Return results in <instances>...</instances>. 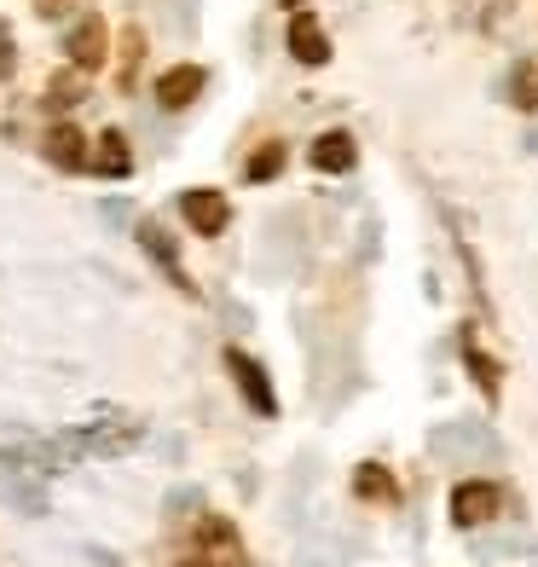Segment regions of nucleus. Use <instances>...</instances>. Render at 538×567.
Listing matches in <instances>:
<instances>
[{
    "label": "nucleus",
    "instance_id": "nucleus-13",
    "mask_svg": "<svg viewBox=\"0 0 538 567\" xmlns=\"http://www.w3.org/2000/svg\"><path fill=\"white\" fill-rule=\"evenodd\" d=\"M469 371L480 377V389H486V394H498V359H486L480 348H469Z\"/></svg>",
    "mask_w": 538,
    "mask_h": 567
},
{
    "label": "nucleus",
    "instance_id": "nucleus-4",
    "mask_svg": "<svg viewBox=\"0 0 538 567\" xmlns=\"http://www.w3.org/2000/svg\"><path fill=\"white\" fill-rule=\"evenodd\" d=\"M179 209H186V220L203 231V238H220L226 220H232V209H226V197H220V192H209V186L186 192V197H179Z\"/></svg>",
    "mask_w": 538,
    "mask_h": 567
},
{
    "label": "nucleus",
    "instance_id": "nucleus-9",
    "mask_svg": "<svg viewBox=\"0 0 538 567\" xmlns=\"http://www.w3.org/2000/svg\"><path fill=\"white\" fill-rule=\"evenodd\" d=\"M203 550H209L215 567H244V550H238V533L220 522V515H209L203 522Z\"/></svg>",
    "mask_w": 538,
    "mask_h": 567
},
{
    "label": "nucleus",
    "instance_id": "nucleus-12",
    "mask_svg": "<svg viewBox=\"0 0 538 567\" xmlns=\"http://www.w3.org/2000/svg\"><path fill=\"white\" fill-rule=\"evenodd\" d=\"M278 168H284V145H261L249 157V179H272Z\"/></svg>",
    "mask_w": 538,
    "mask_h": 567
},
{
    "label": "nucleus",
    "instance_id": "nucleus-11",
    "mask_svg": "<svg viewBox=\"0 0 538 567\" xmlns=\"http://www.w3.org/2000/svg\"><path fill=\"white\" fill-rule=\"evenodd\" d=\"M353 486H359V498H382V504L394 498V475H389V470H376V463H365V470L353 475Z\"/></svg>",
    "mask_w": 538,
    "mask_h": 567
},
{
    "label": "nucleus",
    "instance_id": "nucleus-6",
    "mask_svg": "<svg viewBox=\"0 0 538 567\" xmlns=\"http://www.w3.org/2000/svg\"><path fill=\"white\" fill-rule=\"evenodd\" d=\"M197 93H203V70L197 64H174L163 82H157V105L163 111H186Z\"/></svg>",
    "mask_w": 538,
    "mask_h": 567
},
{
    "label": "nucleus",
    "instance_id": "nucleus-14",
    "mask_svg": "<svg viewBox=\"0 0 538 567\" xmlns=\"http://www.w3.org/2000/svg\"><path fill=\"white\" fill-rule=\"evenodd\" d=\"M516 105H521V111H538V70H532V64L516 75Z\"/></svg>",
    "mask_w": 538,
    "mask_h": 567
},
{
    "label": "nucleus",
    "instance_id": "nucleus-16",
    "mask_svg": "<svg viewBox=\"0 0 538 567\" xmlns=\"http://www.w3.org/2000/svg\"><path fill=\"white\" fill-rule=\"evenodd\" d=\"M75 87H82L75 75H59V82H53V105H75Z\"/></svg>",
    "mask_w": 538,
    "mask_h": 567
},
{
    "label": "nucleus",
    "instance_id": "nucleus-8",
    "mask_svg": "<svg viewBox=\"0 0 538 567\" xmlns=\"http://www.w3.org/2000/svg\"><path fill=\"white\" fill-rule=\"evenodd\" d=\"M353 157H359L353 134H342V127H337V134H319V140H313V168H324V174H348Z\"/></svg>",
    "mask_w": 538,
    "mask_h": 567
},
{
    "label": "nucleus",
    "instance_id": "nucleus-17",
    "mask_svg": "<svg viewBox=\"0 0 538 567\" xmlns=\"http://www.w3.org/2000/svg\"><path fill=\"white\" fill-rule=\"evenodd\" d=\"M0 75H12V41L0 35Z\"/></svg>",
    "mask_w": 538,
    "mask_h": 567
},
{
    "label": "nucleus",
    "instance_id": "nucleus-18",
    "mask_svg": "<svg viewBox=\"0 0 538 567\" xmlns=\"http://www.w3.org/2000/svg\"><path fill=\"white\" fill-rule=\"evenodd\" d=\"M35 12H41V18H59V12H64V0H35Z\"/></svg>",
    "mask_w": 538,
    "mask_h": 567
},
{
    "label": "nucleus",
    "instance_id": "nucleus-15",
    "mask_svg": "<svg viewBox=\"0 0 538 567\" xmlns=\"http://www.w3.org/2000/svg\"><path fill=\"white\" fill-rule=\"evenodd\" d=\"M139 238H145L151 255H163V261L174 267V249H168V238H163V226H157V220H145V226H139Z\"/></svg>",
    "mask_w": 538,
    "mask_h": 567
},
{
    "label": "nucleus",
    "instance_id": "nucleus-5",
    "mask_svg": "<svg viewBox=\"0 0 538 567\" xmlns=\"http://www.w3.org/2000/svg\"><path fill=\"white\" fill-rule=\"evenodd\" d=\"M290 53H296L301 64H324V59H330V35H324V23H319L313 12H296V18H290Z\"/></svg>",
    "mask_w": 538,
    "mask_h": 567
},
{
    "label": "nucleus",
    "instance_id": "nucleus-7",
    "mask_svg": "<svg viewBox=\"0 0 538 567\" xmlns=\"http://www.w3.org/2000/svg\"><path fill=\"white\" fill-rule=\"evenodd\" d=\"M46 157H53L59 168H87V163H93V157H87L82 127H70V122H59L53 134H46Z\"/></svg>",
    "mask_w": 538,
    "mask_h": 567
},
{
    "label": "nucleus",
    "instance_id": "nucleus-1",
    "mask_svg": "<svg viewBox=\"0 0 538 567\" xmlns=\"http://www.w3.org/2000/svg\"><path fill=\"white\" fill-rule=\"evenodd\" d=\"M64 53H70L75 70H99V64H105V53H111V23L99 18V12H87V18L64 35Z\"/></svg>",
    "mask_w": 538,
    "mask_h": 567
},
{
    "label": "nucleus",
    "instance_id": "nucleus-2",
    "mask_svg": "<svg viewBox=\"0 0 538 567\" xmlns=\"http://www.w3.org/2000/svg\"><path fill=\"white\" fill-rule=\"evenodd\" d=\"M498 504H504V493L493 481H464L452 493V522L457 527H480V522H493V515H498Z\"/></svg>",
    "mask_w": 538,
    "mask_h": 567
},
{
    "label": "nucleus",
    "instance_id": "nucleus-20",
    "mask_svg": "<svg viewBox=\"0 0 538 567\" xmlns=\"http://www.w3.org/2000/svg\"><path fill=\"white\" fill-rule=\"evenodd\" d=\"M284 7H301V0H284Z\"/></svg>",
    "mask_w": 538,
    "mask_h": 567
},
{
    "label": "nucleus",
    "instance_id": "nucleus-19",
    "mask_svg": "<svg viewBox=\"0 0 538 567\" xmlns=\"http://www.w3.org/2000/svg\"><path fill=\"white\" fill-rule=\"evenodd\" d=\"M179 567H209V556H192V561H179Z\"/></svg>",
    "mask_w": 538,
    "mask_h": 567
},
{
    "label": "nucleus",
    "instance_id": "nucleus-10",
    "mask_svg": "<svg viewBox=\"0 0 538 567\" xmlns=\"http://www.w3.org/2000/svg\"><path fill=\"white\" fill-rule=\"evenodd\" d=\"M93 168H99V174H111V179H122L127 168H134V157H127V140H122V127H105V134H99V157H93Z\"/></svg>",
    "mask_w": 538,
    "mask_h": 567
},
{
    "label": "nucleus",
    "instance_id": "nucleus-3",
    "mask_svg": "<svg viewBox=\"0 0 538 567\" xmlns=\"http://www.w3.org/2000/svg\"><path fill=\"white\" fill-rule=\"evenodd\" d=\"M226 371L238 377V389H244V400H249L255 411H261V417H272V411H278V394H272V382H267V371L255 365L249 353H238V348H226Z\"/></svg>",
    "mask_w": 538,
    "mask_h": 567
}]
</instances>
